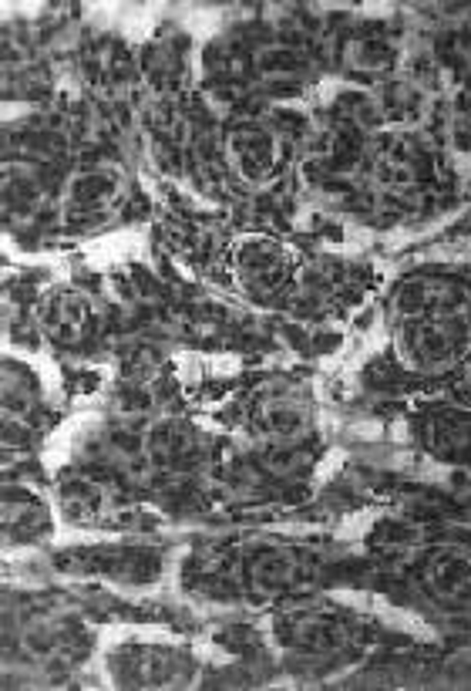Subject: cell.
Masks as SVG:
<instances>
[{
  "label": "cell",
  "mask_w": 471,
  "mask_h": 691,
  "mask_svg": "<svg viewBox=\"0 0 471 691\" xmlns=\"http://www.w3.org/2000/svg\"><path fill=\"white\" fill-rule=\"evenodd\" d=\"M230 152L246 179H266L276 169V135L260 125H242L232 132Z\"/></svg>",
  "instance_id": "7a4b0ae2"
},
{
  "label": "cell",
  "mask_w": 471,
  "mask_h": 691,
  "mask_svg": "<svg viewBox=\"0 0 471 691\" xmlns=\"http://www.w3.org/2000/svg\"><path fill=\"white\" fill-rule=\"evenodd\" d=\"M240 274L242 280L250 284L253 290H263V294H276V290L289 284V254L283 246H273V243H246L240 250Z\"/></svg>",
  "instance_id": "6da1fadb"
}]
</instances>
